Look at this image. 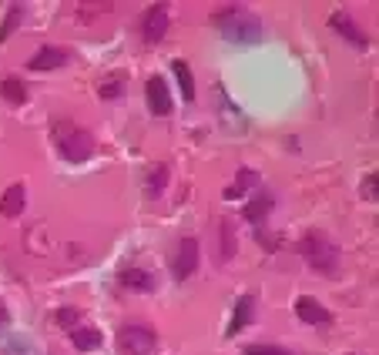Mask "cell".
Listing matches in <instances>:
<instances>
[{
  "instance_id": "cell-1",
  "label": "cell",
  "mask_w": 379,
  "mask_h": 355,
  "mask_svg": "<svg viewBox=\"0 0 379 355\" xmlns=\"http://www.w3.org/2000/svg\"><path fill=\"white\" fill-rule=\"evenodd\" d=\"M215 24L222 27V37H225L228 44H242V47H252V44H259V40L266 37L262 24H259L255 17H249L245 11H239V7L218 11V13H215Z\"/></svg>"
},
{
  "instance_id": "cell-2",
  "label": "cell",
  "mask_w": 379,
  "mask_h": 355,
  "mask_svg": "<svg viewBox=\"0 0 379 355\" xmlns=\"http://www.w3.org/2000/svg\"><path fill=\"white\" fill-rule=\"evenodd\" d=\"M51 138H54V148L61 151V158L71 161V165H81V161H88L91 154H94V138L84 127L71 124V121H57Z\"/></svg>"
},
{
  "instance_id": "cell-3",
  "label": "cell",
  "mask_w": 379,
  "mask_h": 355,
  "mask_svg": "<svg viewBox=\"0 0 379 355\" xmlns=\"http://www.w3.org/2000/svg\"><path fill=\"white\" fill-rule=\"evenodd\" d=\"M299 252L322 275H332L339 268V248H336V241L329 238L326 231H309L302 238V245H299Z\"/></svg>"
},
{
  "instance_id": "cell-4",
  "label": "cell",
  "mask_w": 379,
  "mask_h": 355,
  "mask_svg": "<svg viewBox=\"0 0 379 355\" xmlns=\"http://www.w3.org/2000/svg\"><path fill=\"white\" fill-rule=\"evenodd\" d=\"M118 345L125 355H152L158 349V335L148 325H125L118 335Z\"/></svg>"
},
{
  "instance_id": "cell-5",
  "label": "cell",
  "mask_w": 379,
  "mask_h": 355,
  "mask_svg": "<svg viewBox=\"0 0 379 355\" xmlns=\"http://www.w3.org/2000/svg\"><path fill=\"white\" fill-rule=\"evenodd\" d=\"M198 258H202V248H198V241L195 238H181V245L175 248V258H171V275L178 281H185L195 275V268H198Z\"/></svg>"
},
{
  "instance_id": "cell-6",
  "label": "cell",
  "mask_w": 379,
  "mask_h": 355,
  "mask_svg": "<svg viewBox=\"0 0 379 355\" xmlns=\"http://www.w3.org/2000/svg\"><path fill=\"white\" fill-rule=\"evenodd\" d=\"M329 27H332L336 34H342V37L349 40L353 47H363V51H366L369 44H373V40H369V34H366V30H359V24H356L349 13H332V17H329Z\"/></svg>"
},
{
  "instance_id": "cell-7",
  "label": "cell",
  "mask_w": 379,
  "mask_h": 355,
  "mask_svg": "<svg viewBox=\"0 0 379 355\" xmlns=\"http://www.w3.org/2000/svg\"><path fill=\"white\" fill-rule=\"evenodd\" d=\"M145 94H148V107H152V115L164 117L171 115V91H168V84H164V77L154 74L148 84H145Z\"/></svg>"
},
{
  "instance_id": "cell-8",
  "label": "cell",
  "mask_w": 379,
  "mask_h": 355,
  "mask_svg": "<svg viewBox=\"0 0 379 355\" xmlns=\"http://www.w3.org/2000/svg\"><path fill=\"white\" fill-rule=\"evenodd\" d=\"M67 61H71V57H67V51L44 44V47H40V51L27 61V71H38V74H44V71H57V67H64Z\"/></svg>"
},
{
  "instance_id": "cell-9",
  "label": "cell",
  "mask_w": 379,
  "mask_h": 355,
  "mask_svg": "<svg viewBox=\"0 0 379 355\" xmlns=\"http://www.w3.org/2000/svg\"><path fill=\"white\" fill-rule=\"evenodd\" d=\"M141 34H145V44H158V40L168 34V7H164V4H158V7H152V11L145 13Z\"/></svg>"
},
{
  "instance_id": "cell-10",
  "label": "cell",
  "mask_w": 379,
  "mask_h": 355,
  "mask_svg": "<svg viewBox=\"0 0 379 355\" xmlns=\"http://www.w3.org/2000/svg\"><path fill=\"white\" fill-rule=\"evenodd\" d=\"M295 315L302 322H309V325H329L332 312L322 302H316L312 295H302V298H295Z\"/></svg>"
},
{
  "instance_id": "cell-11",
  "label": "cell",
  "mask_w": 379,
  "mask_h": 355,
  "mask_svg": "<svg viewBox=\"0 0 379 355\" xmlns=\"http://www.w3.org/2000/svg\"><path fill=\"white\" fill-rule=\"evenodd\" d=\"M118 281L125 285L128 292H154L158 289V275L145 272V268H128V272H121Z\"/></svg>"
},
{
  "instance_id": "cell-12",
  "label": "cell",
  "mask_w": 379,
  "mask_h": 355,
  "mask_svg": "<svg viewBox=\"0 0 379 355\" xmlns=\"http://www.w3.org/2000/svg\"><path fill=\"white\" fill-rule=\"evenodd\" d=\"M218 111H222V124H225V131H232V134H242V131H245V115L232 104V98H228L222 88H218Z\"/></svg>"
},
{
  "instance_id": "cell-13",
  "label": "cell",
  "mask_w": 379,
  "mask_h": 355,
  "mask_svg": "<svg viewBox=\"0 0 379 355\" xmlns=\"http://www.w3.org/2000/svg\"><path fill=\"white\" fill-rule=\"evenodd\" d=\"M27 208V191L24 185H11V188L0 194V215L4 218H17Z\"/></svg>"
},
{
  "instance_id": "cell-14",
  "label": "cell",
  "mask_w": 379,
  "mask_h": 355,
  "mask_svg": "<svg viewBox=\"0 0 379 355\" xmlns=\"http://www.w3.org/2000/svg\"><path fill=\"white\" fill-rule=\"evenodd\" d=\"M252 308H255V298L252 295H242L239 302H235V312H232V322H228V335H235L242 332L249 322H252Z\"/></svg>"
},
{
  "instance_id": "cell-15",
  "label": "cell",
  "mask_w": 379,
  "mask_h": 355,
  "mask_svg": "<svg viewBox=\"0 0 379 355\" xmlns=\"http://www.w3.org/2000/svg\"><path fill=\"white\" fill-rule=\"evenodd\" d=\"M71 342H74L77 352H94V349H101V332L98 329H74L71 332Z\"/></svg>"
},
{
  "instance_id": "cell-16",
  "label": "cell",
  "mask_w": 379,
  "mask_h": 355,
  "mask_svg": "<svg viewBox=\"0 0 379 355\" xmlns=\"http://www.w3.org/2000/svg\"><path fill=\"white\" fill-rule=\"evenodd\" d=\"M175 77H178V88H181V101L191 104L195 101V77H191V67L185 61H175Z\"/></svg>"
},
{
  "instance_id": "cell-17",
  "label": "cell",
  "mask_w": 379,
  "mask_h": 355,
  "mask_svg": "<svg viewBox=\"0 0 379 355\" xmlns=\"http://www.w3.org/2000/svg\"><path fill=\"white\" fill-rule=\"evenodd\" d=\"M268 211H272V198H268V194H259V198H252V202L245 204V218H249L252 225H262L268 218Z\"/></svg>"
},
{
  "instance_id": "cell-18",
  "label": "cell",
  "mask_w": 379,
  "mask_h": 355,
  "mask_svg": "<svg viewBox=\"0 0 379 355\" xmlns=\"http://www.w3.org/2000/svg\"><path fill=\"white\" fill-rule=\"evenodd\" d=\"M0 98L11 104H24L27 101V88L21 84V77H7V81H0Z\"/></svg>"
},
{
  "instance_id": "cell-19",
  "label": "cell",
  "mask_w": 379,
  "mask_h": 355,
  "mask_svg": "<svg viewBox=\"0 0 379 355\" xmlns=\"http://www.w3.org/2000/svg\"><path fill=\"white\" fill-rule=\"evenodd\" d=\"M121 91H125V74H111V77H104L101 84H98V94H101L104 101L121 98Z\"/></svg>"
},
{
  "instance_id": "cell-20",
  "label": "cell",
  "mask_w": 379,
  "mask_h": 355,
  "mask_svg": "<svg viewBox=\"0 0 379 355\" xmlns=\"http://www.w3.org/2000/svg\"><path fill=\"white\" fill-rule=\"evenodd\" d=\"M21 21H24V7L21 4H13L11 11H7V21H4V27H0V44L4 40H11V34L21 27Z\"/></svg>"
},
{
  "instance_id": "cell-21",
  "label": "cell",
  "mask_w": 379,
  "mask_h": 355,
  "mask_svg": "<svg viewBox=\"0 0 379 355\" xmlns=\"http://www.w3.org/2000/svg\"><path fill=\"white\" fill-rule=\"evenodd\" d=\"M218 228H222V262H228V258L235 255V228H232L228 218L218 221Z\"/></svg>"
},
{
  "instance_id": "cell-22",
  "label": "cell",
  "mask_w": 379,
  "mask_h": 355,
  "mask_svg": "<svg viewBox=\"0 0 379 355\" xmlns=\"http://www.w3.org/2000/svg\"><path fill=\"white\" fill-rule=\"evenodd\" d=\"M168 185V165H158L152 168V175H148V198H158Z\"/></svg>"
},
{
  "instance_id": "cell-23",
  "label": "cell",
  "mask_w": 379,
  "mask_h": 355,
  "mask_svg": "<svg viewBox=\"0 0 379 355\" xmlns=\"http://www.w3.org/2000/svg\"><path fill=\"white\" fill-rule=\"evenodd\" d=\"M252 185H255V175L249 171V168H242V171H239V181H235V185L225 191V198H239V194H245V188H252Z\"/></svg>"
},
{
  "instance_id": "cell-24",
  "label": "cell",
  "mask_w": 379,
  "mask_h": 355,
  "mask_svg": "<svg viewBox=\"0 0 379 355\" xmlns=\"http://www.w3.org/2000/svg\"><path fill=\"white\" fill-rule=\"evenodd\" d=\"M57 322H61L67 332H74V329H81V312H77V308H61V312H57Z\"/></svg>"
},
{
  "instance_id": "cell-25",
  "label": "cell",
  "mask_w": 379,
  "mask_h": 355,
  "mask_svg": "<svg viewBox=\"0 0 379 355\" xmlns=\"http://www.w3.org/2000/svg\"><path fill=\"white\" fill-rule=\"evenodd\" d=\"M245 355H292V352L278 349V345H245Z\"/></svg>"
},
{
  "instance_id": "cell-26",
  "label": "cell",
  "mask_w": 379,
  "mask_h": 355,
  "mask_svg": "<svg viewBox=\"0 0 379 355\" xmlns=\"http://www.w3.org/2000/svg\"><path fill=\"white\" fill-rule=\"evenodd\" d=\"M108 11H111V4H84V7H77L81 21H91V13H108Z\"/></svg>"
},
{
  "instance_id": "cell-27",
  "label": "cell",
  "mask_w": 379,
  "mask_h": 355,
  "mask_svg": "<svg viewBox=\"0 0 379 355\" xmlns=\"http://www.w3.org/2000/svg\"><path fill=\"white\" fill-rule=\"evenodd\" d=\"M376 171L373 175H366V181H363V198H369V202H376Z\"/></svg>"
},
{
  "instance_id": "cell-28",
  "label": "cell",
  "mask_w": 379,
  "mask_h": 355,
  "mask_svg": "<svg viewBox=\"0 0 379 355\" xmlns=\"http://www.w3.org/2000/svg\"><path fill=\"white\" fill-rule=\"evenodd\" d=\"M7 325V312H4V302H0V329Z\"/></svg>"
}]
</instances>
